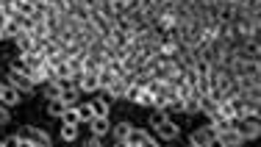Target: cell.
Returning a JSON list of instances; mask_svg holds the SVG:
<instances>
[{
    "mask_svg": "<svg viewBox=\"0 0 261 147\" xmlns=\"http://www.w3.org/2000/svg\"><path fill=\"white\" fill-rule=\"evenodd\" d=\"M11 120V114H9V108H6V103H0V125H6V122Z\"/></svg>",
    "mask_w": 261,
    "mask_h": 147,
    "instance_id": "7c38bea8",
    "label": "cell"
},
{
    "mask_svg": "<svg viewBox=\"0 0 261 147\" xmlns=\"http://www.w3.org/2000/svg\"><path fill=\"white\" fill-rule=\"evenodd\" d=\"M0 39H3V36H0Z\"/></svg>",
    "mask_w": 261,
    "mask_h": 147,
    "instance_id": "9a60e30c",
    "label": "cell"
},
{
    "mask_svg": "<svg viewBox=\"0 0 261 147\" xmlns=\"http://www.w3.org/2000/svg\"><path fill=\"white\" fill-rule=\"evenodd\" d=\"M9 83H14V86L20 89V92H25V95H31V92H34V81H31L28 75H22V72H14V70H11V72H9Z\"/></svg>",
    "mask_w": 261,
    "mask_h": 147,
    "instance_id": "7a4b0ae2",
    "label": "cell"
},
{
    "mask_svg": "<svg viewBox=\"0 0 261 147\" xmlns=\"http://www.w3.org/2000/svg\"><path fill=\"white\" fill-rule=\"evenodd\" d=\"M64 108H67V103L61 97H56V100H50V106H47V114L50 117H64Z\"/></svg>",
    "mask_w": 261,
    "mask_h": 147,
    "instance_id": "ba28073f",
    "label": "cell"
},
{
    "mask_svg": "<svg viewBox=\"0 0 261 147\" xmlns=\"http://www.w3.org/2000/svg\"><path fill=\"white\" fill-rule=\"evenodd\" d=\"M167 117H164V114H161V111H156V114H153V125H161V122H164Z\"/></svg>",
    "mask_w": 261,
    "mask_h": 147,
    "instance_id": "4fadbf2b",
    "label": "cell"
},
{
    "mask_svg": "<svg viewBox=\"0 0 261 147\" xmlns=\"http://www.w3.org/2000/svg\"><path fill=\"white\" fill-rule=\"evenodd\" d=\"M0 142H3V139H0Z\"/></svg>",
    "mask_w": 261,
    "mask_h": 147,
    "instance_id": "2e32d148",
    "label": "cell"
},
{
    "mask_svg": "<svg viewBox=\"0 0 261 147\" xmlns=\"http://www.w3.org/2000/svg\"><path fill=\"white\" fill-rule=\"evenodd\" d=\"M61 136H64L67 142H72V139H75V125H70V122H64V128H61Z\"/></svg>",
    "mask_w": 261,
    "mask_h": 147,
    "instance_id": "8fae6325",
    "label": "cell"
},
{
    "mask_svg": "<svg viewBox=\"0 0 261 147\" xmlns=\"http://www.w3.org/2000/svg\"><path fill=\"white\" fill-rule=\"evenodd\" d=\"M17 34H20V20H9L0 28V36H3V39H14Z\"/></svg>",
    "mask_w": 261,
    "mask_h": 147,
    "instance_id": "5b68a950",
    "label": "cell"
},
{
    "mask_svg": "<svg viewBox=\"0 0 261 147\" xmlns=\"http://www.w3.org/2000/svg\"><path fill=\"white\" fill-rule=\"evenodd\" d=\"M14 136H17V144H34V147H47L50 144V136H47L45 131L31 128V125H22Z\"/></svg>",
    "mask_w": 261,
    "mask_h": 147,
    "instance_id": "6da1fadb",
    "label": "cell"
},
{
    "mask_svg": "<svg viewBox=\"0 0 261 147\" xmlns=\"http://www.w3.org/2000/svg\"><path fill=\"white\" fill-rule=\"evenodd\" d=\"M128 144H156V139H153V136H147L145 131H130Z\"/></svg>",
    "mask_w": 261,
    "mask_h": 147,
    "instance_id": "277c9868",
    "label": "cell"
},
{
    "mask_svg": "<svg viewBox=\"0 0 261 147\" xmlns=\"http://www.w3.org/2000/svg\"><path fill=\"white\" fill-rule=\"evenodd\" d=\"M128 136H130V125H128V122H120V125L114 128V139L120 144H128Z\"/></svg>",
    "mask_w": 261,
    "mask_h": 147,
    "instance_id": "52a82bcc",
    "label": "cell"
},
{
    "mask_svg": "<svg viewBox=\"0 0 261 147\" xmlns=\"http://www.w3.org/2000/svg\"><path fill=\"white\" fill-rule=\"evenodd\" d=\"M156 128H159V133H161L164 139H175V136H178V128L172 125V122H167V120L161 122V125H156Z\"/></svg>",
    "mask_w": 261,
    "mask_h": 147,
    "instance_id": "9c48e42d",
    "label": "cell"
},
{
    "mask_svg": "<svg viewBox=\"0 0 261 147\" xmlns=\"http://www.w3.org/2000/svg\"><path fill=\"white\" fill-rule=\"evenodd\" d=\"M0 103H6V106H17V103H20V89H17L14 83H6V86H3V97H0Z\"/></svg>",
    "mask_w": 261,
    "mask_h": 147,
    "instance_id": "3957f363",
    "label": "cell"
},
{
    "mask_svg": "<svg viewBox=\"0 0 261 147\" xmlns=\"http://www.w3.org/2000/svg\"><path fill=\"white\" fill-rule=\"evenodd\" d=\"M89 108H92V114H95V117H106L109 103H106V100H95V103H89Z\"/></svg>",
    "mask_w": 261,
    "mask_h": 147,
    "instance_id": "30bf717a",
    "label": "cell"
},
{
    "mask_svg": "<svg viewBox=\"0 0 261 147\" xmlns=\"http://www.w3.org/2000/svg\"><path fill=\"white\" fill-rule=\"evenodd\" d=\"M3 86H6V83H0V97H3Z\"/></svg>",
    "mask_w": 261,
    "mask_h": 147,
    "instance_id": "5bb4252c",
    "label": "cell"
},
{
    "mask_svg": "<svg viewBox=\"0 0 261 147\" xmlns=\"http://www.w3.org/2000/svg\"><path fill=\"white\" fill-rule=\"evenodd\" d=\"M92 133H95V136L109 133V120L106 117H92Z\"/></svg>",
    "mask_w": 261,
    "mask_h": 147,
    "instance_id": "8992f818",
    "label": "cell"
}]
</instances>
